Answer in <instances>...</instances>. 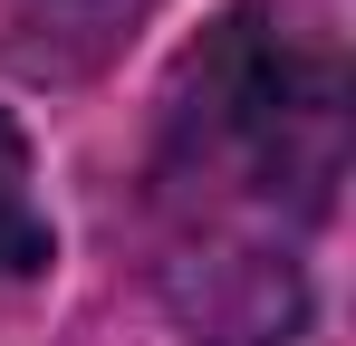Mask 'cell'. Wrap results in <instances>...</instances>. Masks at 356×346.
Segmentation results:
<instances>
[{
	"instance_id": "obj_2",
	"label": "cell",
	"mask_w": 356,
	"mask_h": 346,
	"mask_svg": "<svg viewBox=\"0 0 356 346\" xmlns=\"http://www.w3.org/2000/svg\"><path fill=\"white\" fill-rule=\"evenodd\" d=\"M49 270V212L29 192V135L0 115V279Z\"/></svg>"
},
{
	"instance_id": "obj_1",
	"label": "cell",
	"mask_w": 356,
	"mask_h": 346,
	"mask_svg": "<svg viewBox=\"0 0 356 346\" xmlns=\"http://www.w3.org/2000/svg\"><path fill=\"white\" fill-rule=\"evenodd\" d=\"M347 164V87L260 10L202 29L164 97V288L212 346H280L298 327V260L280 212H327Z\"/></svg>"
}]
</instances>
